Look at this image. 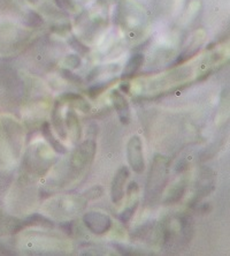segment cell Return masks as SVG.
I'll return each instance as SVG.
<instances>
[{"mask_svg": "<svg viewBox=\"0 0 230 256\" xmlns=\"http://www.w3.org/2000/svg\"><path fill=\"white\" fill-rule=\"evenodd\" d=\"M127 156L130 166L136 173H142L144 171L145 163L143 156V146L139 136L130 138L127 146Z\"/></svg>", "mask_w": 230, "mask_h": 256, "instance_id": "obj_1", "label": "cell"}, {"mask_svg": "<svg viewBox=\"0 0 230 256\" xmlns=\"http://www.w3.org/2000/svg\"><path fill=\"white\" fill-rule=\"evenodd\" d=\"M95 150L96 144L93 141H86L80 146V148H77L71 157V164L73 168H78V170H83L85 168L86 165L90 164V162L92 160L93 156H95Z\"/></svg>", "mask_w": 230, "mask_h": 256, "instance_id": "obj_2", "label": "cell"}, {"mask_svg": "<svg viewBox=\"0 0 230 256\" xmlns=\"http://www.w3.org/2000/svg\"><path fill=\"white\" fill-rule=\"evenodd\" d=\"M83 220H84L86 228L96 234L106 233L112 225L111 218L101 212H88L83 217Z\"/></svg>", "mask_w": 230, "mask_h": 256, "instance_id": "obj_3", "label": "cell"}, {"mask_svg": "<svg viewBox=\"0 0 230 256\" xmlns=\"http://www.w3.org/2000/svg\"><path fill=\"white\" fill-rule=\"evenodd\" d=\"M129 176V171L126 166H122L119 168L116 172L112 184V201L114 203H119L124 196V185Z\"/></svg>", "mask_w": 230, "mask_h": 256, "instance_id": "obj_4", "label": "cell"}, {"mask_svg": "<svg viewBox=\"0 0 230 256\" xmlns=\"http://www.w3.org/2000/svg\"><path fill=\"white\" fill-rule=\"evenodd\" d=\"M113 103H114L115 110L118 111V114L123 124H129L130 122V110L129 104L127 100L124 98L122 94H120L119 90H114L112 94Z\"/></svg>", "mask_w": 230, "mask_h": 256, "instance_id": "obj_5", "label": "cell"}, {"mask_svg": "<svg viewBox=\"0 0 230 256\" xmlns=\"http://www.w3.org/2000/svg\"><path fill=\"white\" fill-rule=\"evenodd\" d=\"M41 132H43L45 138H46V140L50 142V144L52 146V148H53L55 152H58L60 154H65L67 152L65 146H63L59 141H56L55 138H54V136H53V134L51 133L50 124L45 122L44 125H43V127H41Z\"/></svg>", "mask_w": 230, "mask_h": 256, "instance_id": "obj_6", "label": "cell"}, {"mask_svg": "<svg viewBox=\"0 0 230 256\" xmlns=\"http://www.w3.org/2000/svg\"><path fill=\"white\" fill-rule=\"evenodd\" d=\"M143 62V56L142 54H136L134 57H131L129 62H127V66L123 70V78H130L137 72V70L141 67Z\"/></svg>", "mask_w": 230, "mask_h": 256, "instance_id": "obj_7", "label": "cell"}, {"mask_svg": "<svg viewBox=\"0 0 230 256\" xmlns=\"http://www.w3.org/2000/svg\"><path fill=\"white\" fill-rule=\"evenodd\" d=\"M52 119H53V125H54V128L56 130V132H58V134L62 138H67V134H66L65 127H63L61 114H60V111H59V103H56L54 108H53V114H52Z\"/></svg>", "mask_w": 230, "mask_h": 256, "instance_id": "obj_8", "label": "cell"}, {"mask_svg": "<svg viewBox=\"0 0 230 256\" xmlns=\"http://www.w3.org/2000/svg\"><path fill=\"white\" fill-rule=\"evenodd\" d=\"M67 125L69 127V130L75 134V140L80 138L81 136V126L78 122V118L75 112L69 111L67 114Z\"/></svg>", "mask_w": 230, "mask_h": 256, "instance_id": "obj_9", "label": "cell"}, {"mask_svg": "<svg viewBox=\"0 0 230 256\" xmlns=\"http://www.w3.org/2000/svg\"><path fill=\"white\" fill-rule=\"evenodd\" d=\"M128 206L126 209L123 210V212L121 214V216H120V218H121V220L123 222V223H128L131 220V217L134 216V214L136 212V209H137L138 206V201H128Z\"/></svg>", "mask_w": 230, "mask_h": 256, "instance_id": "obj_10", "label": "cell"}, {"mask_svg": "<svg viewBox=\"0 0 230 256\" xmlns=\"http://www.w3.org/2000/svg\"><path fill=\"white\" fill-rule=\"evenodd\" d=\"M25 224H39V225H44V226H52V222H50L46 218L43 216H39V214H35V216L29 217L27 220H25Z\"/></svg>", "mask_w": 230, "mask_h": 256, "instance_id": "obj_11", "label": "cell"}, {"mask_svg": "<svg viewBox=\"0 0 230 256\" xmlns=\"http://www.w3.org/2000/svg\"><path fill=\"white\" fill-rule=\"evenodd\" d=\"M105 89V86H100V84H97L95 86H91V88L89 89V95L92 97V98H95L96 96L99 95V94L103 92Z\"/></svg>", "mask_w": 230, "mask_h": 256, "instance_id": "obj_12", "label": "cell"}, {"mask_svg": "<svg viewBox=\"0 0 230 256\" xmlns=\"http://www.w3.org/2000/svg\"><path fill=\"white\" fill-rule=\"evenodd\" d=\"M62 74H63V76L68 78V80H69L70 82H76V84H80V82H81V78L76 76V75L71 74L69 70H62Z\"/></svg>", "mask_w": 230, "mask_h": 256, "instance_id": "obj_13", "label": "cell"}, {"mask_svg": "<svg viewBox=\"0 0 230 256\" xmlns=\"http://www.w3.org/2000/svg\"><path fill=\"white\" fill-rule=\"evenodd\" d=\"M71 45H73L74 48H76V50L80 51V52H86V51H88V48H86L84 45H82L80 42H78L77 40H73V42H71Z\"/></svg>", "mask_w": 230, "mask_h": 256, "instance_id": "obj_14", "label": "cell"}, {"mask_svg": "<svg viewBox=\"0 0 230 256\" xmlns=\"http://www.w3.org/2000/svg\"><path fill=\"white\" fill-rule=\"evenodd\" d=\"M121 89L123 90L124 92H129V84H128V82H126V84H122Z\"/></svg>", "mask_w": 230, "mask_h": 256, "instance_id": "obj_15", "label": "cell"}]
</instances>
